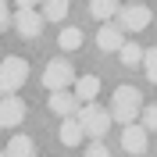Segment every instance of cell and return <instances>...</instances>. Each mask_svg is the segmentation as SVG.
<instances>
[{
	"label": "cell",
	"mask_w": 157,
	"mask_h": 157,
	"mask_svg": "<svg viewBox=\"0 0 157 157\" xmlns=\"http://www.w3.org/2000/svg\"><path fill=\"white\" fill-rule=\"evenodd\" d=\"M97 47L100 50H121L125 47V36H121V29L118 25H100V32H97Z\"/></svg>",
	"instance_id": "cell-11"
},
{
	"label": "cell",
	"mask_w": 157,
	"mask_h": 157,
	"mask_svg": "<svg viewBox=\"0 0 157 157\" xmlns=\"http://www.w3.org/2000/svg\"><path fill=\"white\" fill-rule=\"evenodd\" d=\"M0 157H4V150H0Z\"/></svg>",
	"instance_id": "cell-22"
},
{
	"label": "cell",
	"mask_w": 157,
	"mask_h": 157,
	"mask_svg": "<svg viewBox=\"0 0 157 157\" xmlns=\"http://www.w3.org/2000/svg\"><path fill=\"white\" fill-rule=\"evenodd\" d=\"M143 71H147L150 82H157V47L143 50Z\"/></svg>",
	"instance_id": "cell-18"
},
{
	"label": "cell",
	"mask_w": 157,
	"mask_h": 157,
	"mask_svg": "<svg viewBox=\"0 0 157 157\" xmlns=\"http://www.w3.org/2000/svg\"><path fill=\"white\" fill-rule=\"evenodd\" d=\"M4 157H36V147H32L29 136H11L7 150H4Z\"/></svg>",
	"instance_id": "cell-13"
},
{
	"label": "cell",
	"mask_w": 157,
	"mask_h": 157,
	"mask_svg": "<svg viewBox=\"0 0 157 157\" xmlns=\"http://www.w3.org/2000/svg\"><path fill=\"white\" fill-rule=\"evenodd\" d=\"M78 104H97V93H100V78L97 75H78L75 86H71Z\"/></svg>",
	"instance_id": "cell-9"
},
{
	"label": "cell",
	"mask_w": 157,
	"mask_h": 157,
	"mask_svg": "<svg viewBox=\"0 0 157 157\" xmlns=\"http://www.w3.org/2000/svg\"><path fill=\"white\" fill-rule=\"evenodd\" d=\"M150 25V7L147 4H121V11H118V29L121 32H143Z\"/></svg>",
	"instance_id": "cell-6"
},
{
	"label": "cell",
	"mask_w": 157,
	"mask_h": 157,
	"mask_svg": "<svg viewBox=\"0 0 157 157\" xmlns=\"http://www.w3.org/2000/svg\"><path fill=\"white\" fill-rule=\"evenodd\" d=\"M118 54H121V64H125V68H136V64H143V47H136V43H125Z\"/></svg>",
	"instance_id": "cell-17"
},
{
	"label": "cell",
	"mask_w": 157,
	"mask_h": 157,
	"mask_svg": "<svg viewBox=\"0 0 157 157\" xmlns=\"http://www.w3.org/2000/svg\"><path fill=\"white\" fill-rule=\"evenodd\" d=\"M14 29H18V36L21 39H36L39 36V29H43V14L36 11V4H29V0H21L18 4V11H14Z\"/></svg>",
	"instance_id": "cell-5"
},
{
	"label": "cell",
	"mask_w": 157,
	"mask_h": 157,
	"mask_svg": "<svg viewBox=\"0 0 157 157\" xmlns=\"http://www.w3.org/2000/svg\"><path fill=\"white\" fill-rule=\"evenodd\" d=\"M111 121H121V125H136V118L143 114V93L136 86H118L111 93V107H107Z\"/></svg>",
	"instance_id": "cell-1"
},
{
	"label": "cell",
	"mask_w": 157,
	"mask_h": 157,
	"mask_svg": "<svg viewBox=\"0 0 157 157\" xmlns=\"http://www.w3.org/2000/svg\"><path fill=\"white\" fill-rule=\"evenodd\" d=\"M78 128H82V136H89L93 143H100V139L107 136V128H111V114L107 107H100V104H82L75 114Z\"/></svg>",
	"instance_id": "cell-2"
},
{
	"label": "cell",
	"mask_w": 157,
	"mask_h": 157,
	"mask_svg": "<svg viewBox=\"0 0 157 157\" xmlns=\"http://www.w3.org/2000/svg\"><path fill=\"white\" fill-rule=\"evenodd\" d=\"M43 18L64 21V18H68V0H47V4H43Z\"/></svg>",
	"instance_id": "cell-16"
},
{
	"label": "cell",
	"mask_w": 157,
	"mask_h": 157,
	"mask_svg": "<svg viewBox=\"0 0 157 157\" xmlns=\"http://www.w3.org/2000/svg\"><path fill=\"white\" fill-rule=\"evenodd\" d=\"M11 25V11H7V4H0V32Z\"/></svg>",
	"instance_id": "cell-21"
},
{
	"label": "cell",
	"mask_w": 157,
	"mask_h": 157,
	"mask_svg": "<svg viewBox=\"0 0 157 157\" xmlns=\"http://www.w3.org/2000/svg\"><path fill=\"white\" fill-rule=\"evenodd\" d=\"M57 47H61V50H78V47H82V29L64 25V29L57 32Z\"/></svg>",
	"instance_id": "cell-15"
},
{
	"label": "cell",
	"mask_w": 157,
	"mask_h": 157,
	"mask_svg": "<svg viewBox=\"0 0 157 157\" xmlns=\"http://www.w3.org/2000/svg\"><path fill=\"white\" fill-rule=\"evenodd\" d=\"M118 11H121V4H114V0H93V4H89V14L100 18L104 25H107L111 18H118Z\"/></svg>",
	"instance_id": "cell-14"
},
{
	"label": "cell",
	"mask_w": 157,
	"mask_h": 157,
	"mask_svg": "<svg viewBox=\"0 0 157 157\" xmlns=\"http://www.w3.org/2000/svg\"><path fill=\"white\" fill-rule=\"evenodd\" d=\"M43 86H47L50 93H64L68 86H75V68H71L64 57L47 61V68H43Z\"/></svg>",
	"instance_id": "cell-4"
},
{
	"label": "cell",
	"mask_w": 157,
	"mask_h": 157,
	"mask_svg": "<svg viewBox=\"0 0 157 157\" xmlns=\"http://www.w3.org/2000/svg\"><path fill=\"white\" fill-rule=\"evenodd\" d=\"M139 118H143L139 125L147 128V132H150V128L157 132V104H150V107H143V114H139Z\"/></svg>",
	"instance_id": "cell-19"
},
{
	"label": "cell",
	"mask_w": 157,
	"mask_h": 157,
	"mask_svg": "<svg viewBox=\"0 0 157 157\" xmlns=\"http://www.w3.org/2000/svg\"><path fill=\"white\" fill-rule=\"evenodd\" d=\"M57 136H61V143H64V147H78V143H82V128H78V121L75 118H64V121H61V128H57Z\"/></svg>",
	"instance_id": "cell-12"
},
{
	"label": "cell",
	"mask_w": 157,
	"mask_h": 157,
	"mask_svg": "<svg viewBox=\"0 0 157 157\" xmlns=\"http://www.w3.org/2000/svg\"><path fill=\"white\" fill-rule=\"evenodd\" d=\"M82 157H111V150L104 147V143H89V147H86V154H82Z\"/></svg>",
	"instance_id": "cell-20"
},
{
	"label": "cell",
	"mask_w": 157,
	"mask_h": 157,
	"mask_svg": "<svg viewBox=\"0 0 157 157\" xmlns=\"http://www.w3.org/2000/svg\"><path fill=\"white\" fill-rule=\"evenodd\" d=\"M29 82V61L25 57H4V64H0V93L4 97H14L21 86Z\"/></svg>",
	"instance_id": "cell-3"
},
{
	"label": "cell",
	"mask_w": 157,
	"mask_h": 157,
	"mask_svg": "<svg viewBox=\"0 0 157 157\" xmlns=\"http://www.w3.org/2000/svg\"><path fill=\"white\" fill-rule=\"evenodd\" d=\"M121 150H125V154H143V150H147V128L139 125V121L121 128Z\"/></svg>",
	"instance_id": "cell-8"
},
{
	"label": "cell",
	"mask_w": 157,
	"mask_h": 157,
	"mask_svg": "<svg viewBox=\"0 0 157 157\" xmlns=\"http://www.w3.org/2000/svg\"><path fill=\"white\" fill-rule=\"evenodd\" d=\"M78 107H82V104H78L75 93H68V89H64V93H50V111H54V114H61V118H75Z\"/></svg>",
	"instance_id": "cell-10"
},
{
	"label": "cell",
	"mask_w": 157,
	"mask_h": 157,
	"mask_svg": "<svg viewBox=\"0 0 157 157\" xmlns=\"http://www.w3.org/2000/svg\"><path fill=\"white\" fill-rule=\"evenodd\" d=\"M25 121V104L18 97H4L0 100V128H14Z\"/></svg>",
	"instance_id": "cell-7"
}]
</instances>
